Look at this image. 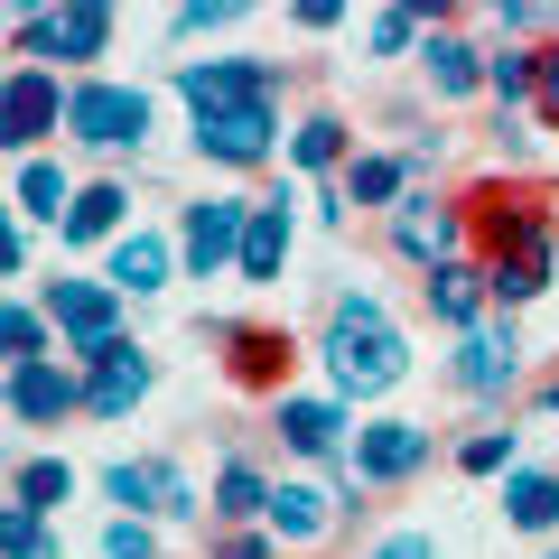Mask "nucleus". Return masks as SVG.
I'll use <instances>...</instances> for the list:
<instances>
[{"label":"nucleus","mask_w":559,"mask_h":559,"mask_svg":"<svg viewBox=\"0 0 559 559\" xmlns=\"http://www.w3.org/2000/svg\"><path fill=\"white\" fill-rule=\"evenodd\" d=\"M419 75H429L439 103H466V94H485V47L457 38V28H429L419 38Z\"/></svg>","instance_id":"393cba45"},{"label":"nucleus","mask_w":559,"mask_h":559,"mask_svg":"<svg viewBox=\"0 0 559 559\" xmlns=\"http://www.w3.org/2000/svg\"><path fill=\"white\" fill-rule=\"evenodd\" d=\"M419 38H429L419 0H401V10H373V28H364V47H373L382 66H392V57H419Z\"/></svg>","instance_id":"72a5a7b5"},{"label":"nucleus","mask_w":559,"mask_h":559,"mask_svg":"<svg viewBox=\"0 0 559 559\" xmlns=\"http://www.w3.org/2000/svg\"><path fill=\"white\" fill-rule=\"evenodd\" d=\"M318 364H326V392L336 401H382L411 382V336L401 318L373 299V289H336L318 326Z\"/></svg>","instance_id":"f03ea898"},{"label":"nucleus","mask_w":559,"mask_h":559,"mask_svg":"<svg viewBox=\"0 0 559 559\" xmlns=\"http://www.w3.org/2000/svg\"><path fill=\"white\" fill-rule=\"evenodd\" d=\"M495 159H503V168L532 159V121H522V112H495Z\"/></svg>","instance_id":"ea45409f"},{"label":"nucleus","mask_w":559,"mask_h":559,"mask_svg":"<svg viewBox=\"0 0 559 559\" xmlns=\"http://www.w3.org/2000/svg\"><path fill=\"white\" fill-rule=\"evenodd\" d=\"M0 559H66V540H57V522H47V513L0 503Z\"/></svg>","instance_id":"473e14b6"},{"label":"nucleus","mask_w":559,"mask_h":559,"mask_svg":"<svg viewBox=\"0 0 559 559\" xmlns=\"http://www.w3.org/2000/svg\"><path fill=\"white\" fill-rule=\"evenodd\" d=\"M66 112H75V75H47V66H10L0 75V140H10V159H47Z\"/></svg>","instance_id":"6e6552de"},{"label":"nucleus","mask_w":559,"mask_h":559,"mask_svg":"<svg viewBox=\"0 0 559 559\" xmlns=\"http://www.w3.org/2000/svg\"><path fill=\"white\" fill-rule=\"evenodd\" d=\"M47 326H57V345H66V355H103V345H112V336H131V326H121V289H112V280H75V271H66V280H47Z\"/></svg>","instance_id":"ddd939ff"},{"label":"nucleus","mask_w":559,"mask_h":559,"mask_svg":"<svg viewBox=\"0 0 559 559\" xmlns=\"http://www.w3.org/2000/svg\"><path fill=\"white\" fill-rule=\"evenodd\" d=\"M94 550H103V559H159V532H150V522H131V513H112Z\"/></svg>","instance_id":"e433bc0d"},{"label":"nucleus","mask_w":559,"mask_h":559,"mask_svg":"<svg viewBox=\"0 0 559 559\" xmlns=\"http://www.w3.org/2000/svg\"><path fill=\"white\" fill-rule=\"evenodd\" d=\"M178 234H150V224H131V234L112 242V261H103V280H112L121 299H159L168 280H178Z\"/></svg>","instance_id":"aec40b11"},{"label":"nucleus","mask_w":559,"mask_h":559,"mask_svg":"<svg viewBox=\"0 0 559 559\" xmlns=\"http://www.w3.org/2000/svg\"><path fill=\"white\" fill-rule=\"evenodd\" d=\"M0 345H10V364H47V355H57L47 308H38V299H10V308H0Z\"/></svg>","instance_id":"c756f323"},{"label":"nucleus","mask_w":559,"mask_h":559,"mask_svg":"<svg viewBox=\"0 0 559 559\" xmlns=\"http://www.w3.org/2000/svg\"><path fill=\"white\" fill-rule=\"evenodd\" d=\"M457 215H466V252L485 261V289L495 308H532L540 289L559 280V205L540 178H513V168H485V178L457 187Z\"/></svg>","instance_id":"f257e3e1"},{"label":"nucleus","mask_w":559,"mask_h":559,"mask_svg":"<svg viewBox=\"0 0 559 559\" xmlns=\"http://www.w3.org/2000/svg\"><path fill=\"white\" fill-rule=\"evenodd\" d=\"M336 187H345V205H355V215H392V205H401V197L419 187V168L401 159V150H364V159L345 168Z\"/></svg>","instance_id":"a878e982"},{"label":"nucleus","mask_w":559,"mask_h":559,"mask_svg":"<svg viewBox=\"0 0 559 559\" xmlns=\"http://www.w3.org/2000/svg\"><path fill=\"white\" fill-rule=\"evenodd\" d=\"M28 252H38V242H28V224L10 215V224H0V271H10V280H28Z\"/></svg>","instance_id":"79ce46f5"},{"label":"nucleus","mask_w":559,"mask_h":559,"mask_svg":"<svg viewBox=\"0 0 559 559\" xmlns=\"http://www.w3.org/2000/svg\"><path fill=\"white\" fill-rule=\"evenodd\" d=\"M66 495H75V466H66V457H20V466H10V503H20V513L57 522Z\"/></svg>","instance_id":"c85d7f7f"},{"label":"nucleus","mask_w":559,"mask_h":559,"mask_svg":"<svg viewBox=\"0 0 559 559\" xmlns=\"http://www.w3.org/2000/svg\"><path fill=\"white\" fill-rule=\"evenodd\" d=\"M419 308L448 326V336H476L485 318H495V289H485V261L466 252V261H439V271L419 280Z\"/></svg>","instance_id":"a211bd4d"},{"label":"nucleus","mask_w":559,"mask_h":559,"mask_svg":"<svg viewBox=\"0 0 559 559\" xmlns=\"http://www.w3.org/2000/svg\"><path fill=\"white\" fill-rule=\"evenodd\" d=\"M364 150H355V121L336 112V103H318V112H299L289 121V168L299 178H345Z\"/></svg>","instance_id":"412c9836"},{"label":"nucleus","mask_w":559,"mask_h":559,"mask_svg":"<svg viewBox=\"0 0 559 559\" xmlns=\"http://www.w3.org/2000/svg\"><path fill=\"white\" fill-rule=\"evenodd\" d=\"M382 242H392V261H411V271L429 280L439 261H466V215H457V197H429V187H411V197L382 215Z\"/></svg>","instance_id":"9b49d317"},{"label":"nucleus","mask_w":559,"mask_h":559,"mask_svg":"<svg viewBox=\"0 0 559 559\" xmlns=\"http://www.w3.org/2000/svg\"><path fill=\"white\" fill-rule=\"evenodd\" d=\"M550 559H559V550H550Z\"/></svg>","instance_id":"a18cd8bd"},{"label":"nucleus","mask_w":559,"mask_h":559,"mask_svg":"<svg viewBox=\"0 0 559 559\" xmlns=\"http://www.w3.org/2000/svg\"><path fill=\"white\" fill-rule=\"evenodd\" d=\"M364 559H439V532H419V522H411V532H382Z\"/></svg>","instance_id":"4c0bfd02"},{"label":"nucleus","mask_w":559,"mask_h":559,"mask_svg":"<svg viewBox=\"0 0 559 559\" xmlns=\"http://www.w3.org/2000/svg\"><path fill=\"white\" fill-rule=\"evenodd\" d=\"M121 234H131V187H121V178H84V197H75V215H66V252H94V242H103V252H112V242Z\"/></svg>","instance_id":"b1692460"},{"label":"nucleus","mask_w":559,"mask_h":559,"mask_svg":"<svg viewBox=\"0 0 559 559\" xmlns=\"http://www.w3.org/2000/svg\"><path fill=\"white\" fill-rule=\"evenodd\" d=\"M66 140L94 150V159H140V150H150V84L84 75L75 84V112H66Z\"/></svg>","instance_id":"423d86ee"},{"label":"nucleus","mask_w":559,"mask_h":559,"mask_svg":"<svg viewBox=\"0 0 559 559\" xmlns=\"http://www.w3.org/2000/svg\"><path fill=\"white\" fill-rule=\"evenodd\" d=\"M503 522L513 532H559V466H513L503 476Z\"/></svg>","instance_id":"bb28decb"},{"label":"nucleus","mask_w":559,"mask_h":559,"mask_svg":"<svg viewBox=\"0 0 559 559\" xmlns=\"http://www.w3.org/2000/svg\"><path fill=\"white\" fill-rule=\"evenodd\" d=\"M485 94H495V112H522V103H540V47L495 38V47H485Z\"/></svg>","instance_id":"cd10ccee"},{"label":"nucleus","mask_w":559,"mask_h":559,"mask_svg":"<svg viewBox=\"0 0 559 559\" xmlns=\"http://www.w3.org/2000/svg\"><path fill=\"white\" fill-rule=\"evenodd\" d=\"M242 234H252V197H234V187L178 205V261L197 280H234L242 271Z\"/></svg>","instance_id":"9d476101"},{"label":"nucleus","mask_w":559,"mask_h":559,"mask_svg":"<svg viewBox=\"0 0 559 559\" xmlns=\"http://www.w3.org/2000/svg\"><path fill=\"white\" fill-rule=\"evenodd\" d=\"M187 140H197L205 168H271L280 150H289V121H280V103H215V112H187Z\"/></svg>","instance_id":"0eeeda50"},{"label":"nucleus","mask_w":559,"mask_h":559,"mask_svg":"<svg viewBox=\"0 0 559 559\" xmlns=\"http://www.w3.org/2000/svg\"><path fill=\"white\" fill-rule=\"evenodd\" d=\"M84 411V373L75 364H10V429H57Z\"/></svg>","instance_id":"f3484780"},{"label":"nucleus","mask_w":559,"mask_h":559,"mask_svg":"<svg viewBox=\"0 0 559 559\" xmlns=\"http://www.w3.org/2000/svg\"><path fill=\"white\" fill-rule=\"evenodd\" d=\"M150 476H159V522H178V532H187V522L205 513L197 485H187V466H178V457H150Z\"/></svg>","instance_id":"f704fd0d"},{"label":"nucleus","mask_w":559,"mask_h":559,"mask_svg":"<svg viewBox=\"0 0 559 559\" xmlns=\"http://www.w3.org/2000/svg\"><path fill=\"white\" fill-rule=\"evenodd\" d=\"M242 20V0H178L168 10V38H215V28Z\"/></svg>","instance_id":"c9c22d12"},{"label":"nucleus","mask_w":559,"mask_h":559,"mask_svg":"<svg viewBox=\"0 0 559 559\" xmlns=\"http://www.w3.org/2000/svg\"><path fill=\"white\" fill-rule=\"evenodd\" d=\"M448 457H457V476H513L522 466V429H466Z\"/></svg>","instance_id":"2f4dec72"},{"label":"nucleus","mask_w":559,"mask_h":559,"mask_svg":"<svg viewBox=\"0 0 559 559\" xmlns=\"http://www.w3.org/2000/svg\"><path fill=\"white\" fill-rule=\"evenodd\" d=\"M205 559H280V540L271 532H215V540H205Z\"/></svg>","instance_id":"58836bf2"},{"label":"nucleus","mask_w":559,"mask_h":559,"mask_svg":"<svg viewBox=\"0 0 559 559\" xmlns=\"http://www.w3.org/2000/svg\"><path fill=\"white\" fill-rule=\"evenodd\" d=\"M271 495H280V476L261 457H224L215 466V495H205V513H215V532H261V522H271Z\"/></svg>","instance_id":"6ab92c4d"},{"label":"nucleus","mask_w":559,"mask_h":559,"mask_svg":"<svg viewBox=\"0 0 559 559\" xmlns=\"http://www.w3.org/2000/svg\"><path fill=\"white\" fill-rule=\"evenodd\" d=\"M103 503H121L131 522H159V476H150V457H112L103 466Z\"/></svg>","instance_id":"7c9ffc66"},{"label":"nucleus","mask_w":559,"mask_h":559,"mask_svg":"<svg viewBox=\"0 0 559 559\" xmlns=\"http://www.w3.org/2000/svg\"><path fill=\"white\" fill-rule=\"evenodd\" d=\"M75 197H84V187H75L66 159H10V215H20V224H57V234H66Z\"/></svg>","instance_id":"5701e85b"},{"label":"nucleus","mask_w":559,"mask_h":559,"mask_svg":"<svg viewBox=\"0 0 559 559\" xmlns=\"http://www.w3.org/2000/svg\"><path fill=\"white\" fill-rule=\"evenodd\" d=\"M532 411H540V419L559 429V382H540V401H532Z\"/></svg>","instance_id":"c03bdc74"},{"label":"nucleus","mask_w":559,"mask_h":559,"mask_svg":"<svg viewBox=\"0 0 559 559\" xmlns=\"http://www.w3.org/2000/svg\"><path fill=\"white\" fill-rule=\"evenodd\" d=\"M336 522H345V495H336V485H318V476H280L271 522H261V532H271L280 550H318Z\"/></svg>","instance_id":"dca6fc26"},{"label":"nucleus","mask_w":559,"mask_h":559,"mask_svg":"<svg viewBox=\"0 0 559 559\" xmlns=\"http://www.w3.org/2000/svg\"><path fill=\"white\" fill-rule=\"evenodd\" d=\"M121 38L112 0H10V66H47V75H103Z\"/></svg>","instance_id":"7ed1b4c3"},{"label":"nucleus","mask_w":559,"mask_h":559,"mask_svg":"<svg viewBox=\"0 0 559 559\" xmlns=\"http://www.w3.org/2000/svg\"><path fill=\"white\" fill-rule=\"evenodd\" d=\"M532 112H540V121L559 131V28L540 38V103H532Z\"/></svg>","instance_id":"a19ab883"},{"label":"nucleus","mask_w":559,"mask_h":559,"mask_svg":"<svg viewBox=\"0 0 559 559\" xmlns=\"http://www.w3.org/2000/svg\"><path fill=\"white\" fill-rule=\"evenodd\" d=\"M168 94L187 112H215V103H280L289 94V66L280 57H178L168 66Z\"/></svg>","instance_id":"1a4fd4ad"},{"label":"nucleus","mask_w":559,"mask_h":559,"mask_svg":"<svg viewBox=\"0 0 559 559\" xmlns=\"http://www.w3.org/2000/svg\"><path fill=\"white\" fill-rule=\"evenodd\" d=\"M271 429H280L289 457L326 466V476L355 457V429H345V401H336V392H289V401H271Z\"/></svg>","instance_id":"4468645a"},{"label":"nucleus","mask_w":559,"mask_h":559,"mask_svg":"<svg viewBox=\"0 0 559 559\" xmlns=\"http://www.w3.org/2000/svg\"><path fill=\"white\" fill-rule=\"evenodd\" d=\"M75 373H84V419H131L140 401H150V382H159V364H150L140 336H112L103 355H84Z\"/></svg>","instance_id":"2eb2a0df"},{"label":"nucleus","mask_w":559,"mask_h":559,"mask_svg":"<svg viewBox=\"0 0 559 559\" xmlns=\"http://www.w3.org/2000/svg\"><path fill=\"white\" fill-rule=\"evenodd\" d=\"M289 242H299V215H289V187L280 197H252V234H242V289H271L289 271Z\"/></svg>","instance_id":"4be33fe9"},{"label":"nucleus","mask_w":559,"mask_h":559,"mask_svg":"<svg viewBox=\"0 0 559 559\" xmlns=\"http://www.w3.org/2000/svg\"><path fill=\"white\" fill-rule=\"evenodd\" d=\"M429 457H439V429H429V419H364V429H355V457H345L326 485L345 495V522H364V513H373L364 495H392V485L429 476Z\"/></svg>","instance_id":"20e7f679"},{"label":"nucleus","mask_w":559,"mask_h":559,"mask_svg":"<svg viewBox=\"0 0 559 559\" xmlns=\"http://www.w3.org/2000/svg\"><path fill=\"white\" fill-rule=\"evenodd\" d=\"M289 28H308V38H326V28H345V0H299V10H289Z\"/></svg>","instance_id":"37998d69"},{"label":"nucleus","mask_w":559,"mask_h":559,"mask_svg":"<svg viewBox=\"0 0 559 559\" xmlns=\"http://www.w3.org/2000/svg\"><path fill=\"white\" fill-rule=\"evenodd\" d=\"M448 382H457L476 411H503V401H513V382H522V326L495 308L476 336H457V355H448Z\"/></svg>","instance_id":"f8f14e48"},{"label":"nucleus","mask_w":559,"mask_h":559,"mask_svg":"<svg viewBox=\"0 0 559 559\" xmlns=\"http://www.w3.org/2000/svg\"><path fill=\"white\" fill-rule=\"evenodd\" d=\"M205 345H224V382L252 401H289V373H299V336L271 318H197Z\"/></svg>","instance_id":"39448f33"}]
</instances>
